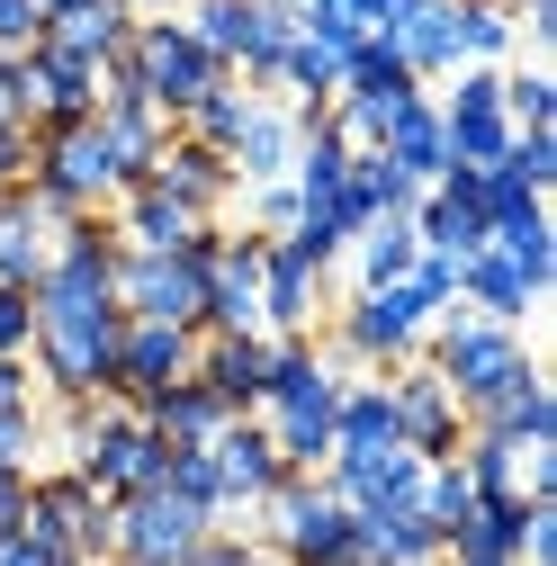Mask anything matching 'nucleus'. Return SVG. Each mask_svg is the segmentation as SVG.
I'll return each instance as SVG.
<instances>
[{"mask_svg": "<svg viewBox=\"0 0 557 566\" xmlns=\"http://www.w3.org/2000/svg\"><path fill=\"white\" fill-rule=\"evenodd\" d=\"M423 360L441 369V387L459 396V413H467V422H495V413H504V405L539 378V360H530L522 324H495V315H476V306H459V297L432 315Z\"/></svg>", "mask_w": 557, "mask_h": 566, "instance_id": "f257e3e1", "label": "nucleus"}, {"mask_svg": "<svg viewBox=\"0 0 557 566\" xmlns=\"http://www.w3.org/2000/svg\"><path fill=\"white\" fill-rule=\"evenodd\" d=\"M126 63L145 73V91H154V108L180 126L189 117V99H207L217 82H234L217 54H207L198 36H189V19L180 10H154V19H135V36H126Z\"/></svg>", "mask_w": 557, "mask_h": 566, "instance_id": "f03ea898", "label": "nucleus"}, {"mask_svg": "<svg viewBox=\"0 0 557 566\" xmlns=\"http://www.w3.org/2000/svg\"><path fill=\"white\" fill-rule=\"evenodd\" d=\"M225 234V226H217ZM217 234L189 243V252H126L117 243V315H145V324H207V252Z\"/></svg>", "mask_w": 557, "mask_h": 566, "instance_id": "7ed1b4c3", "label": "nucleus"}, {"mask_svg": "<svg viewBox=\"0 0 557 566\" xmlns=\"http://www.w3.org/2000/svg\"><path fill=\"white\" fill-rule=\"evenodd\" d=\"M36 135V154H28V189L54 198V207H117V154H108V135L99 117H73V126H28Z\"/></svg>", "mask_w": 557, "mask_h": 566, "instance_id": "20e7f679", "label": "nucleus"}, {"mask_svg": "<svg viewBox=\"0 0 557 566\" xmlns=\"http://www.w3.org/2000/svg\"><path fill=\"white\" fill-rule=\"evenodd\" d=\"M423 333H432V306L404 289V279H387V289H360L351 306H341V324H333V360L341 369H396V360H413L423 350Z\"/></svg>", "mask_w": 557, "mask_h": 566, "instance_id": "39448f33", "label": "nucleus"}, {"mask_svg": "<svg viewBox=\"0 0 557 566\" xmlns=\"http://www.w3.org/2000/svg\"><path fill=\"white\" fill-rule=\"evenodd\" d=\"M19 531H36V539H63V548H82L91 566H108L117 557V504L82 476V468H28V504H19Z\"/></svg>", "mask_w": 557, "mask_h": 566, "instance_id": "423d86ee", "label": "nucleus"}, {"mask_svg": "<svg viewBox=\"0 0 557 566\" xmlns=\"http://www.w3.org/2000/svg\"><path fill=\"white\" fill-rule=\"evenodd\" d=\"M441 135H450V163H504L513 154V117H504V63H459V91L432 99Z\"/></svg>", "mask_w": 557, "mask_h": 566, "instance_id": "0eeeda50", "label": "nucleus"}, {"mask_svg": "<svg viewBox=\"0 0 557 566\" xmlns=\"http://www.w3.org/2000/svg\"><path fill=\"white\" fill-rule=\"evenodd\" d=\"M207 531V513H189L171 485H145V494H117V566H180Z\"/></svg>", "mask_w": 557, "mask_h": 566, "instance_id": "6e6552de", "label": "nucleus"}, {"mask_svg": "<svg viewBox=\"0 0 557 566\" xmlns=\"http://www.w3.org/2000/svg\"><path fill=\"white\" fill-rule=\"evenodd\" d=\"M387 396H396V441H404L413 459H450V450H459L467 413H459V396L441 387L432 360H396V369H387Z\"/></svg>", "mask_w": 557, "mask_h": 566, "instance_id": "1a4fd4ad", "label": "nucleus"}, {"mask_svg": "<svg viewBox=\"0 0 557 566\" xmlns=\"http://www.w3.org/2000/svg\"><path fill=\"white\" fill-rule=\"evenodd\" d=\"M189 369H198V333H189V324H145V315H126L108 396H117V405H145L154 387H171V378H189Z\"/></svg>", "mask_w": 557, "mask_h": 566, "instance_id": "9d476101", "label": "nucleus"}, {"mask_svg": "<svg viewBox=\"0 0 557 566\" xmlns=\"http://www.w3.org/2000/svg\"><path fill=\"white\" fill-rule=\"evenodd\" d=\"M19 63V91H28V126H73V117H91L99 108V63H82V54H63V45H28V54H10Z\"/></svg>", "mask_w": 557, "mask_h": 566, "instance_id": "9b49d317", "label": "nucleus"}, {"mask_svg": "<svg viewBox=\"0 0 557 566\" xmlns=\"http://www.w3.org/2000/svg\"><path fill=\"white\" fill-rule=\"evenodd\" d=\"M522 531H530V494L522 485H504V494H476L467 504V522H450L441 531V566H522Z\"/></svg>", "mask_w": 557, "mask_h": 566, "instance_id": "f8f14e48", "label": "nucleus"}, {"mask_svg": "<svg viewBox=\"0 0 557 566\" xmlns=\"http://www.w3.org/2000/svg\"><path fill=\"white\" fill-rule=\"evenodd\" d=\"M207 459H217V485H225V513H252L261 494L288 476V459H278V441H270V422L261 413H234L217 441H207Z\"/></svg>", "mask_w": 557, "mask_h": 566, "instance_id": "ddd939ff", "label": "nucleus"}, {"mask_svg": "<svg viewBox=\"0 0 557 566\" xmlns=\"http://www.w3.org/2000/svg\"><path fill=\"white\" fill-rule=\"evenodd\" d=\"M108 226H117V243H126V252H189V243L217 234V217H198V207L162 198L154 180H135V189L108 207Z\"/></svg>", "mask_w": 557, "mask_h": 566, "instance_id": "4468645a", "label": "nucleus"}, {"mask_svg": "<svg viewBox=\"0 0 557 566\" xmlns=\"http://www.w3.org/2000/svg\"><path fill=\"white\" fill-rule=\"evenodd\" d=\"M145 180H154L162 198L198 207V217H217V207L243 189V180H234V163H225L217 145H198V135H180V126L162 135V154H154V171H145Z\"/></svg>", "mask_w": 557, "mask_h": 566, "instance_id": "2eb2a0df", "label": "nucleus"}, {"mask_svg": "<svg viewBox=\"0 0 557 566\" xmlns=\"http://www.w3.org/2000/svg\"><path fill=\"white\" fill-rule=\"evenodd\" d=\"M270 350H278V333H198V378L217 387L225 413H261Z\"/></svg>", "mask_w": 557, "mask_h": 566, "instance_id": "dca6fc26", "label": "nucleus"}, {"mask_svg": "<svg viewBox=\"0 0 557 566\" xmlns=\"http://www.w3.org/2000/svg\"><path fill=\"white\" fill-rule=\"evenodd\" d=\"M324 315V270L297 243H270L261 252V333H315Z\"/></svg>", "mask_w": 557, "mask_h": 566, "instance_id": "f3484780", "label": "nucleus"}, {"mask_svg": "<svg viewBox=\"0 0 557 566\" xmlns=\"http://www.w3.org/2000/svg\"><path fill=\"white\" fill-rule=\"evenodd\" d=\"M135 413H145V422H154V432H162L171 450H207V441H217L225 422H234V413L217 405V387H207L198 369H189V378H171V387H154Z\"/></svg>", "mask_w": 557, "mask_h": 566, "instance_id": "a211bd4d", "label": "nucleus"}, {"mask_svg": "<svg viewBox=\"0 0 557 566\" xmlns=\"http://www.w3.org/2000/svg\"><path fill=\"white\" fill-rule=\"evenodd\" d=\"M378 36L404 54V73H413V82L459 73V10H450V0H413V10H396Z\"/></svg>", "mask_w": 557, "mask_h": 566, "instance_id": "6ab92c4d", "label": "nucleus"}, {"mask_svg": "<svg viewBox=\"0 0 557 566\" xmlns=\"http://www.w3.org/2000/svg\"><path fill=\"white\" fill-rule=\"evenodd\" d=\"M225 163H234V180H288V163H297V108L261 91L252 117H243V135L225 145Z\"/></svg>", "mask_w": 557, "mask_h": 566, "instance_id": "aec40b11", "label": "nucleus"}, {"mask_svg": "<svg viewBox=\"0 0 557 566\" xmlns=\"http://www.w3.org/2000/svg\"><path fill=\"white\" fill-rule=\"evenodd\" d=\"M378 154H387V163H404L413 180L432 189V180L450 171V135H441V108H432L423 91H413V99H404V108L387 117V135H378Z\"/></svg>", "mask_w": 557, "mask_h": 566, "instance_id": "412c9836", "label": "nucleus"}, {"mask_svg": "<svg viewBox=\"0 0 557 566\" xmlns=\"http://www.w3.org/2000/svg\"><path fill=\"white\" fill-rule=\"evenodd\" d=\"M459 306H476V315H495V324H522L539 297H530V279L495 252V243H476L467 261H459Z\"/></svg>", "mask_w": 557, "mask_h": 566, "instance_id": "4be33fe9", "label": "nucleus"}, {"mask_svg": "<svg viewBox=\"0 0 557 566\" xmlns=\"http://www.w3.org/2000/svg\"><path fill=\"white\" fill-rule=\"evenodd\" d=\"M126 36H135V10H126V0H82V10L45 19V45L82 54V63H117V54H126Z\"/></svg>", "mask_w": 557, "mask_h": 566, "instance_id": "5701e85b", "label": "nucleus"}, {"mask_svg": "<svg viewBox=\"0 0 557 566\" xmlns=\"http://www.w3.org/2000/svg\"><path fill=\"white\" fill-rule=\"evenodd\" d=\"M341 252H351V279H360V289H387V279H404L413 252H423V243H413V207H404V217H369Z\"/></svg>", "mask_w": 557, "mask_h": 566, "instance_id": "b1692460", "label": "nucleus"}, {"mask_svg": "<svg viewBox=\"0 0 557 566\" xmlns=\"http://www.w3.org/2000/svg\"><path fill=\"white\" fill-rule=\"evenodd\" d=\"M360 566H441V531L423 513H360Z\"/></svg>", "mask_w": 557, "mask_h": 566, "instance_id": "393cba45", "label": "nucleus"}, {"mask_svg": "<svg viewBox=\"0 0 557 566\" xmlns=\"http://www.w3.org/2000/svg\"><path fill=\"white\" fill-rule=\"evenodd\" d=\"M396 441V396L387 378H351L333 405V450H387Z\"/></svg>", "mask_w": 557, "mask_h": 566, "instance_id": "a878e982", "label": "nucleus"}, {"mask_svg": "<svg viewBox=\"0 0 557 566\" xmlns=\"http://www.w3.org/2000/svg\"><path fill=\"white\" fill-rule=\"evenodd\" d=\"M45 261H54V243L36 226V207H28V189H10L0 198V289H36Z\"/></svg>", "mask_w": 557, "mask_h": 566, "instance_id": "bb28decb", "label": "nucleus"}, {"mask_svg": "<svg viewBox=\"0 0 557 566\" xmlns=\"http://www.w3.org/2000/svg\"><path fill=\"white\" fill-rule=\"evenodd\" d=\"M485 243H495V252L530 279V297H548V289H557V234H548V207H522V217H504Z\"/></svg>", "mask_w": 557, "mask_h": 566, "instance_id": "cd10ccee", "label": "nucleus"}, {"mask_svg": "<svg viewBox=\"0 0 557 566\" xmlns=\"http://www.w3.org/2000/svg\"><path fill=\"white\" fill-rule=\"evenodd\" d=\"M288 108H324L333 91H341V54L333 45H315V36H288V54H278V82H270Z\"/></svg>", "mask_w": 557, "mask_h": 566, "instance_id": "c85d7f7f", "label": "nucleus"}, {"mask_svg": "<svg viewBox=\"0 0 557 566\" xmlns=\"http://www.w3.org/2000/svg\"><path fill=\"white\" fill-rule=\"evenodd\" d=\"M413 243H423V252H450V261H467V252L485 243V217H476V207H459L450 189H423V198H413Z\"/></svg>", "mask_w": 557, "mask_h": 566, "instance_id": "c756f323", "label": "nucleus"}, {"mask_svg": "<svg viewBox=\"0 0 557 566\" xmlns=\"http://www.w3.org/2000/svg\"><path fill=\"white\" fill-rule=\"evenodd\" d=\"M450 459L467 468V485H476V494H504V485H522V441H504L495 422H467Z\"/></svg>", "mask_w": 557, "mask_h": 566, "instance_id": "7c9ffc66", "label": "nucleus"}, {"mask_svg": "<svg viewBox=\"0 0 557 566\" xmlns=\"http://www.w3.org/2000/svg\"><path fill=\"white\" fill-rule=\"evenodd\" d=\"M450 10H459V63H504L522 45V28H513L504 0H450Z\"/></svg>", "mask_w": 557, "mask_h": 566, "instance_id": "2f4dec72", "label": "nucleus"}, {"mask_svg": "<svg viewBox=\"0 0 557 566\" xmlns=\"http://www.w3.org/2000/svg\"><path fill=\"white\" fill-rule=\"evenodd\" d=\"M252 99L261 91H243V82H217V91H207V99H189V117H180V135H198V145H234V135H243V117H252Z\"/></svg>", "mask_w": 557, "mask_h": 566, "instance_id": "473e14b6", "label": "nucleus"}, {"mask_svg": "<svg viewBox=\"0 0 557 566\" xmlns=\"http://www.w3.org/2000/svg\"><path fill=\"white\" fill-rule=\"evenodd\" d=\"M351 180H360V198L378 207V217H404V207L423 198V180H413L404 163H387L378 145H360V154H351Z\"/></svg>", "mask_w": 557, "mask_h": 566, "instance_id": "72a5a7b5", "label": "nucleus"}, {"mask_svg": "<svg viewBox=\"0 0 557 566\" xmlns=\"http://www.w3.org/2000/svg\"><path fill=\"white\" fill-rule=\"evenodd\" d=\"M162 485L180 494L189 513H207V522H225V485H217V459H207V450H171V459H162Z\"/></svg>", "mask_w": 557, "mask_h": 566, "instance_id": "f704fd0d", "label": "nucleus"}, {"mask_svg": "<svg viewBox=\"0 0 557 566\" xmlns=\"http://www.w3.org/2000/svg\"><path fill=\"white\" fill-rule=\"evenodd\" d=\"M404 82H413V73H404V54H396L378 28H369L351 54H341V91H404ZM341 91H333V99H341Z\"/></svg>", "mask_w": 557, "mask_h": 566, "instance_id": "c9c22d12", "label": "nucleus"}, {"mask_svg": "<svg viewBox=\"0 0 557 566\" xmlns=\"http://www.w3.org/2000/svg\"><path fill=\"white\" fill-rule=\"evenodd\" d=\"M467 504H476L467 468H459V459H432V468H423V494H413V513H423L432 531H450V522H467Z\"/></svg>", "mask_w": 557, "mask_h": 566, "instance_id": "e433bc0d", "label": "nucleus"}, {"mask_svg": "<svg viewBox=\"0 0 557 566\" xmlns=\"http://www.w3.org/2000/svg\"><path fill=\"white\" fill-rule=\"evenodd\" d=\"M495 432L522 441V450H548V441H557V396H548V378H530V387L495 413Z\"/></svg>", "mask_w": 557, "mask_h": 566, "instance_id": "4c0bfd02", "label": "nucleus"}, {"mask_svg": "<svg viewBox=\"0 0 557 566\" xmlns=\"http://www.w3.org/2000/svg\"><path fill=\"white\" fill-rule=\"evenodd\" d=\"M243 207H252L243 226H252V234H270V243H278V234H288V226L306 217V198H297V180H243Z\"/></svg>", "mask_w": 557, "mask_h": 566, "instance_id": "58836bf2", "label": "nucleus"}, {"mask_svg": "<svg viewBox=\"0 0 557 566\" xmlns=\"http://www.w3.org/2000/svg\"><path fill=\"white\" fill-rule=\"evenodd\" d=\"M504 117H513V135L522 126H557V82L548 73H504Z\"/></svg>", "mask_w": 557, "mask_h": 566, "instance_id": "ea45409f", "label": "nucleus"}, {"mask_svg": "<svg viewBox=\"0 0 557 566\" xmlns=\"http://www.w3.org/2000/svg\"><path fill=\"white\" fill-rule=\"evenodd\" d=\"M504 171H513L522 189H548V180H557V126H522L513 154H504Z\"/></svg>", "mask_w": 557, "mask_h": 566, "instance_id": "a19ab883", "label": "nucleus"}, {"mask_svg": "<svg viewBox=\"0 0 557 566\" xmlns=\"http://www.w3.org/2000/svg\"><path fill=\"white\" fill-rule=\"evenodd\" d=\"M36 450H45L36 405H0V468H36Z\"/></svg>", "mask_w": 557, "mask_h": 566, "instance_id": "79ce46f5", "label": "nucleus"}, {"mask_svg": "<svg viewBox=\"0 0 557 566\" xmlns=\"http://www.w3.org/2000/svg\"><path fill=\"white\" fill-rule=\"evenodd\" d=\"M404 289H413V297H423V306L441 315V306L459 297V261H450V252H413V270H404Z\"/></svg>", "mask_w": 557, "mask_h": 566, "instance_id": "37998d69", "label": "nucleus"}, {"mask_svg": "<svg viewBox=\"0 0 557 566\" xmlns=\"http://www.w3.org/2000/svg\"><path fill=\"white\" fill-rule=\"evenodd\" d=\"M0 566H91V557L63 539H36V531H0Z\"/></svg>", "mask_w": 557, "mask_h": 566, "instance_id": "c03bdc74", "label": "nucleus"}, {"mask_svg": "<svg viewBox=\"0 0 557 566\" xmlns=\"http://www.w3.org/2000/svg\"><path fill=\"white\" fill-rule=\"evenodd\" d=\"M45 36V10H36V0H0V54H28Z\"/></svg>", "mask_w": 557, "mask_h": 566, "instance_id": "a18cd8bd", "label": "nucleus"}, {"mask_svg": "<svg viewBox=\"0 0 557 566\" xmlns=\"http://www.w3.org/2000/svg\"><path fill=\"white\" fill-rule=\"evenodd\" d=\"M28 342H36V297L0 289V350H28Z\"/></svg>", "mask_w": 557, "mask_h": 566, "instance_id": "49530a36", "label": "nucleus"}, {"mask_svg": "<svg viewBox=\"0 0 557 566\" xmlns=\"http://www.w3.org/2000/svg\"><path fill=\"white\" fill-rule=\"evenodd\" d=\"M522 566H557V504H530V531H522Z\"/></svg>", "mask_w": 557, "mask_h": 566, "instance_id": "de8ad7c7", "label": "nucleus"}, {"mask_svg": "<svg viewBox=\"0 0 557 566\" xmlns=\"http://www.w3.org/2000/svg\"><path fill=\"white\" fill-rule=\"evenodd\" d=\"M28 154H36V135H28V126H0V198L28 180Z\"/></svg>", "mask_w": 557, "mask_h": 566, "instance_id": "09e8293b", "label": "nucleus"}, {"mask_svg": "<svg viewBox=\"0 0 557 566\" xmlns=\"http://www.w3.org/2000/svg\"><path fill=\"white\" fill-rule=\"evenodd\" d=\"M243 548H252L243 531H207V539H198V548H189L180 566H243Z\"/></svg>", "mask_w": 557, "mask_h": 566, "instance_id": "8fccbe9b", "label": "nucleus"}, {"mask_svg": "<svg viewBox=\"0 0 557 566\" xmlns=\"http://www.w3.org/2000/svg\"><path fill=\"white\" fill-rule=\"evenodd\" d=\"M0 405H36V369H28V350H0Z\"/></svg>", "mask_w": 557, "mask_h": 566, "instance_id": "3c124183", "label": "nucleus"}, {"mask_svg": "<svg viewBox=\"0 0 557 566\" xmlns=\"http://www.w3.org/2000/svg\"><path fill=\"white\" fill-rule=\"evenodd\" d=\"M0 126H28V91H19V63L0 54Z\"/></svg>", "mask_w": 557, "mask_h": 566, "instance_id": "603ef678", "label": "nucleus"}, {"mask_svg": "<svg viewBox=\"0 0 557 566\" xmlns=\"http://www.w3.org/2000/svg\"><path fill=\"white\" fill-rule=\"evenodd\" d=\"M243 566H288V557H278V548H261V539H252V548H243Z\"/></svg>", "mask_w": 557, "mask_h": 566, "instance_id": "864d4df0", "label": "nucleus"}, {"mask_svg": "<svg viewBox=\"0 0 557 566\" xmlns=\"http://www.w3.org/2000/svg\"><path fill=\"white\" fill-rule=\"evenodd\" d=\"M126 10H135V19H154V10H171V0H126Z\"/></svg>", "mask_w": 557, "mask_h": 566, "instance_id": "5fc2aeb1", "label": "nucleus"}, {"mask_svg": "<svg viewBox=\"0 0 557 566\" xmlns=\"http://www.w3.org/2000/svg\"><path fill=\"white\" fill-rule=\"evenodd\" d=\"M36 10H45V19H63V10H82V0H36Z\"/></svg>", "mask_w": 557, "mask_h": 566, "instance_id": "6e6d98bb", "label": "nucleus"}, {"mask_svg": "<svg viewBox=\"0 0 557 566\" xmlns=\"http://www.w3.org/2000/svg\"><path fill=\"white\" fill-rule=\"evenodd\" d=\"M485 566H495V557H485Z\"/></svg>", "mask_w": 557, "mask_h": 566, "instance_id": "4d7b16f0", "label": "nucleus"}, {"mask_svg": "<svg viewBox=\"0 0 557 566\" xmlns=\"http://www.w3.org/2000/svg\"><path fill=\"white\" fill-rule=\"evenodd\" d=\"M108 566H117V557H108Z\"/></svg>", "mask_w": 557, "mask_h": 566, "instance_id": "13d9d810", "label": "nucleus"}]
</instances>
